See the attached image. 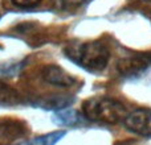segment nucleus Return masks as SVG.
I'll return each instance as SVG.
<instances>
[{
  "mask_svg": "<svg viewBox=\"0 0 151 145\" xmlns=\"http://www.w3.org/2000/svg\"><path fill=\"white\" fill-rule=\"evenodd\" d=\"M65 54L80 68L90 72L105 70L110 60L109 48L98 40L70 45L65 49Z\"/></svg>",
  "mask_w": 151,
  "mask_h": 145,
  "instance_id": "obj_1",
  "label": "nucleus"
},
{
  "mask_svg": "<svg viewBox=\"0 0 151 145\" xmlns=\"http://www.w3.org/2000/svg\"><path fill=\"white\" fill-rule=\"evenodd\" d=\"M13 5L16 7H20V8H32V7H36L39 5L42 0H11Z\"/></svg>",
  "mask_w": 151,
  "mask_h": 145,
  "instance_id": "obj_11",
  "label": "nucleus"
},
{
  "mask_svg": "<svg viewBox=\"0 0 151 145\" xmlns=\"http://www.w3.org/2000/svg\"><path fill=\"white\" fill-rule=\"evenodd\" d=\"M123 125L131 133L151 137V109L139 108L126 115Z\"/></svg>",
  "mask_w": 151,
  "mask_h": 145,
  "instance_id": "obj_3",
  "label": "nucleus"
},
{
  "mask_svg": "<svg viewBox=\"0 0 151 145\" xmlns=\"http://www.w3.org/2000/svg\"><path fill=\"white\" fill-rule=\"evenodd\" d=\"M55 119L60 124L65 125H74L78 122H81V115L74 109H64V111H57L55 114Z\"/></svg>",
  "mask_w": 151,
  "mask_h": 145,
  "instance_id": "obj_8",
  "label": "nucleus"
},
{
  "mask_svg": "<svg viewBox=\"0 0 151 145\" xmlns=\"http://www.w3.org/2000/svg\"><path fill=\"white\" fill-rule=\"evenodd\" d=\"M145 68H146V62H145V60H141V58H129V60L119 62V71L129 72V74L141 71Z\"/></svg>",
  "mask_w": 151,
  "mask_h": 145,
  "instance_id": "obj_9",
  "label": "nucleus"
},
{
  "mask_svg": "<svg viewBox=\"0 0 151 145\" xmlns=\"http://www.w3.org/2000/svg\"><path fill=\"white\" fill-rule=\"evenodd\" d=\"M20 103V95L5 82L0 80V106H15Z\"/></svg>",
  "mask_w": 151,
  "mask_h": 145,
  "instance_id": "obj_6",
  "label": "nucleus"
},
{
  "mask_svg": "<svg viewBox=\"0 0 151 145\" xmlns=\"http://www.w3.org/2000/svg\"><path fill=\"white\" fill-rule=\"evenodd\" d=\"M23 69L21 62H11V63H0V77H12L17 74Z\"/></svg>",
  "mask_w": 151,
  "mask_h": 145,
  "instance_id": "obj_10",
  "label": "nucleus"
},
{
  "mask_svg": "<svg viewBox=\"0 0 151 145\" xmlns=\"http://www.w3.org/2000/svg\"><path fill=\"white\" fill-rule=\"evenodd\" d=\"M82 115L90 122L117 124L125 120L127 111L126 107L115 99L97 96L82 103Z\"/></svg>",
  "mask_w": 151,
  "mask_h": 145,
  "instance_id": "obj_2",
  "label": "nucleus"
},
{
  "mask_svg": "<svg viewBox=\"0 0 151 145\" xmlns=\"http://www.w3.org/2000/svg\"><path fill=\"white\" fill-rule=\"evenodd\" d=\"M86 0H61V5L66 9H73V8H78L85 3Z\"/></svg>",
  "mask_w": 151,
  "mask_h": 145,
  "instance_id": "obj_12",
  "label": "nucleus"
},
{
  "mask_svg": "<svg viewBox=\"0 0 151 145\" xmlns=\"http://www.w3.org/2000/svg\"><path fill=\"white\" fill-rule=\"evenodd\" d=\"M20 132H23L20 122H9V120L1 122L0 120V140H4V139L12 140V139L20 136Z\"/></svg>",
  "mask_w": 151,
  "mask_h": 145,
  "instance_id": "obj_7",
  "label": "nucleus"
},
{
  "mask_svg": "<svg viewBox=\"0 0 151 145\" xmlns=\"http://www.w3.org/2000/svg\"><path fill=\"white\" fill-rule=\"evenodd\" d=\"M65 135H66L65 131H56V132H50V133H47V135L37 136V137H33V139L19 141V143L11 144V145H56Z\"/></svg>",
  "mask_w": 151,
  "mask_h": 145,
  "instance_id": "obj_5",
  "label": "nucleus"
},
{
  "mask_svg": "<svg viewBox=\"0 0 151 145\" xmlns=\"http://www.w3.org/2000/svg\"><path fill=\"white\" fill-rule=\"evenodd\" d=\"M42 79L47 83L57 87H72L76 79L69 72L57 65H48L42 69Z\"/></svg>",
  "mask_w": 151,
  "mask_h": 145,
  "instance_id": "obj_4",
  "label": "nucleus"
}]
</instances>
